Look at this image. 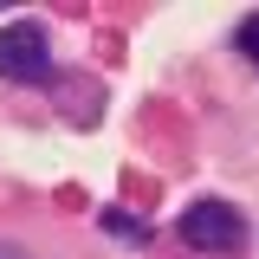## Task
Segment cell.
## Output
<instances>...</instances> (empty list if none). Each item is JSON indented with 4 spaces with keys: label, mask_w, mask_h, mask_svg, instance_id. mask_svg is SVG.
<instances>
[{
    "label": "cell",
    "mask_w": 259,
    "mask_h": 259,
    "mask_svg": "<svg viewBox=\"0 0 259 259\" xmlns=\"http://www.w3.org/2000/svg\"><path fill=\"white\" fill-rule=\"evenodd\" d=\"M0 78H52V46L32 20H13L0 32Z\"/></svg>",
    "instance_id": "7a4b0ae2"
},
{
    "label": "cell",
    "mask_w": 259,
    "mask_h": 259,
    "mask_svg": "<svg viewBox=\"0 0 259 259\" xmlns=\"http://www.w3.org/2000/svg\"><path fill=\"white\" fill-rule=\"evenodd\" d=\"M7 259H20V253H7Z\"/></svg>",
    "instance_id": "5b68a950"
},
{
    "label": "cell",
    "mask_w": 259,
    "mask_h": 259,
    "mask_svg": "<svg viewBox=\"0 0 259 259\" xmlns=\"http://www.w3.org/2000/svg\"><path fill=\"white\" fill-rule=\"evenodd\" d=\"M240 46H246V52H253V59H259V13H253V20H246V26H240Z\"/></svg>",
    "instance_id": "277c9868"
},
{
    "label": "cell",
    "mask_w": 259,
    "mask_h": 259,
    "mask_svg": "<svg viewBox=\"0 0 259 259\" xmlns=\"http://www.w3.org/2000/svg\"><path fill=\"white\" fill-rule=\"evenodd\" d=\"M182 240L201 246V253H233V246L246 240V221H240L227 201H201V207L182 214Z\"/></svg>",
    "instance_id": "6da1fadb"
},
{
    "label": "cell",
    "mask_w": 259,
    "mask_h": 259,
    "mask_svg": "<svg viewBox=\"0 0 259 259\" xmlns=\"http://www.w3.org/2000/svg\"><path fill=\"white\" fill-rule=\"evenodd\" d=\"M110 233H123V240H143V221H130V214H104Z\"/></svg>",
    "instance_id": "3957f363"
}]
</instances>
